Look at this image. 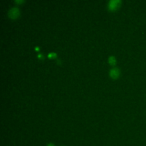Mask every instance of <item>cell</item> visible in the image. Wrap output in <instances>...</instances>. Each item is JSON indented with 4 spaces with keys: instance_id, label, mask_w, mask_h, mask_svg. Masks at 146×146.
Masks as SVG:
<instances>
[{
    "instance_id": "cell-1",
    "label": "cell",
    "mask_w": 146,
    "mask_h": 146,
    "mask_svg": "<svg viewBox=\"0 0 146 146\" xmlns=\"http://www.w3.org/2000/svg\"><path fill=\"white\" fill-rule=\"evenodd\" d=\"M121 1L120 0H111L108 4V8L110 10L113 11L117 9L120 5Z\"/></svg>"
},
{
    "instance_id": "cell-2",
    "label": "cell",
    "mask_w": 146,
    "mask_h": 146,
    "mask_svg": "<svg viewBox=\"0 0 146 146\" xmlns=\"http://www.w3.org/2000/svg\"><path fill=\"white\" fill-rule=\"evenodd\" d=\"M8 15L11 19H15L19 15V9L17 7L10 8L8 11Z\"/></svg>"
},
{
    "instance_id": "cell-3",
    "label": "cell",
    "mask_w": 146,
    "mask_h": 146,
    "mask_svg": "<svg viewBox=\"0 0 146 146\" xmlns=\"http://www.w3.org/2000/svg\"><path fill=\"white\" fill-rule=\"evenodd\" d=\"M109 74H110V76L112 78L116 79L119 76V74H120L119 70L117 68H116V67L112 68L110 70Z\"/></svg>"
},
{
    "instance_id": "cell-4",
    "label": "cell",
    "mask_w": 146,
    "mask_h": 146,
    "mask_svg": "<svg viewBox=\"0 0 146 146\" xmlns=\"http://www.w3.org/2000/svg\"><path fill=\"white\" fill-rule=\"evenodd\" d=\"M108 62L111 65H114L116 63V59L113 56H110L108 58Z\"/></svg>"
},
{
    "instance_id": "cell-5",
    "label": "cell",
    "mask_w": 146,
    "mask_h": 146,
    "mask_svg": "<svg viewBox=\"0 0 146 146\" xmlns=\"http://www.w3.org/2000/svg\"><path fill=\"white\" fill-rule=\"evenodd\" d=\"M55 56H56V54L54 53V52H50V53H49V54H48V57H50V58H51V57H55Z\"/></svg>"
},
{
    "instance_id": "cell-6",
    "label": "cell",
    "mask_w": 146,
    "mask_h": 146,
    "mask_svg": "<svg viewBox=\"0 0 146 146\" xmlns=\"http://www.w3.org/2000/svg\"><path fill=\"white\" fill-rule=\"evenodd\" d=\"M23 1L22 0H15V2L17 3H21Z\"/></svg>"
},
{
    "instance_id": "cell-7",
    "label": "cell",
    "mask_w": 146,
    "mask_h": 146,
    "mask_svg": "<svg viewBox=\"0 0 146 146\" xmlns=\"http://www.w3.org/2000/svg\"><path fill=\"white\" fill-rule=\"evenodd\" d=\"M38 57L40 58V59H42V57H43V55L41 54H38Z\"/></svg>"
},
{
    "instance_id": "cell-8",
    "label": "cell",
    "mask_w": 146,
    "mask_h": 146,
    "mask_svg": "<svg viewBox=\"0 0 146 146\" xmlns=\"http://www.w3.org/2000/svg\"><path fill=\"white\" fill-rule=\"evenodd\" d=\"M47 146H55V145L52 143H49Z\"/></svg>"
},
{
    "instance_id": "cell-9",
    "label": "cell",
    "mask_w": 146,
    "mask_h": 146,
    "mask_svg": "<svg viewBox=\"0 0 146 146\" xmlns=\"http://www.w3.org/2000/svg\"><path fill=\"white\" fill-rule=\"evenodd\" d=\"M35 49H36V50H38V47H35Z\"/></svg>"
}]
</instances>
